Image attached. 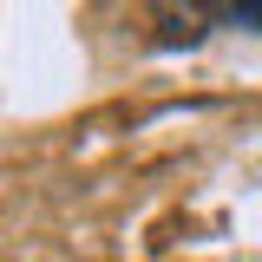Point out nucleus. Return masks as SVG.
Returning a JSON list of instances; mask_svg holds the SVG:
<instances>
[{"label": "nucleus", "mask_w": 262, "mask_h": 262, "mask_svg": "<svg viewBox=\"0 0 262 262\" xmlns=\"http://www.w3.org/2000/svg\"><path fill=\"white\" fill-rule=\"evenodd\" d=\"M203 20H210V27L262 33V0H203Z\"/></svg>", "instance_id": "1"}]
</instances>
